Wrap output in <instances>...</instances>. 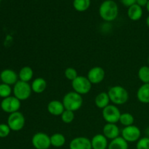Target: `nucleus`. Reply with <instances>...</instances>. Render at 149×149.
<instances>
[{
	"label": "nucleus",
	"instance_id": "f257e3e1",
	"mask_svg": "<svg viewBox=\"0 0 149 149\" xmlns=\"http://www.w3.org/2000/svg\"><path fill=\"white\" fill-rule=\"evenodd\" d=\"M100 17L106 22H112L116 20L119 15V7L113 0H105L99 7Z\"/></svg>",
	"mask_w": 149,
	"mask_h": 149
},
{
	"label": "nucleus",
	"instance_id": "f03ea898",
	"mask_svg": "<svg viewBox=\"0 0 149 149\" xmlns=\"http://www.w3.org/2000/svg\"><path fill=\"white\" fill-rule=\"evenodd\" d=\"M107 93L111 102L116 106L125 104L129 100V93L125 87L120 85L113 86Z\"/></svg>",
	"mask_w": 149,
	"mask_h": 149
},
{
	"label": "nucleus",
	"instance_id": "7ed1b4c3",
	"mask_svg": "<svg viewBox=\"0 0 149 149\" xmlns=\"http://www.w3.org/2000/svg\"><path fill=\"white\" fill-rule=\"evenodd\" d=\"M62 102L65 110L75 112L79 110L82 106V95L74 91L68 92L63 96Z\"/></svg>",
	"mask_w": 149,
	"mask_h": 149
},
{
	"label": "nucleus",
	"instance_id": "20e7f679",
	"mask_svg": "<svg viewBox=\"0 0 149 149\" xmlns=\"http://www.w3.org/2000/svg\"><path fill=\"white\" fill-rule=\"evenodd\" d=\"M13 95L20 101L26 100L30 97L32 93L31 86L29 82L18 80L13 88Z\"/></svg>",
	"mask_w": 149,
	"mask_h": 149
},
{
	"label": "nucleus",
	"instance_id": "39448f33",
	"mask_svg": "<svg viewBox=\"0 0 149 149\" xmlns=\"http://www.w3.org/2000/svg\"><path fill=\"white\" fill-rule=\"evenodd\" d=\"M92 83L89 81L87 77L78 76L74 80L71 81V87L74 92L83 95L90 92L92 89Z\"/></svg>",
	"mask_w": 149,
	"mask_h": 149
},
{
	"label": "nucleus",
	"instance_id": "423d86ee",
	"mask_svg": "<svg viewBox=\"0 0 149 149\" xmlns=\"http://www.w3.org/2000/svg\"><path fill=\"white\" fill-rule=\"evenodd\" d=\"M7 124L10 127L11 131L18 132L24 127L25 124H26V119H25L24 115L21 112H15L9 115Z\"/></svg>",
	"mask_w": 149,
	"mask_h": 149
},
{
	"label": "nucleus",
	"instance_id": "0eeeda50",
	"mask_svg": "<svg viewBox=\"0 0 149 149\" xmlns=\"http://www.w3.org/2000/svg\"><path fill=\"white\" fill-rule=\"evenodd\" d=\"M122 114L117 106L110 104L102 110V116L106 123L116 124L119 122L120 116Z\"/></svg>",
	"mask_w": 149,
	"mask_h": 149
},
{
	"label": "nucleus",
	"instance_id": "6e6552de",
	"mask_svg": "<svg viewBox=\"0 0 149 149\" xmlns=\"http://www.w3.org/2000/svg\"><path fill=\"white\" fill-rule=\"evenodd\" d=\"M0 106L3 111L10 114V113L19 111L21 106V101L14 95L10 96L1 100Z\"/></svg>",
	"mask_w": 149,
	"mask_h": 149
},
{
	"label": "nucleus",
	"instance_id": "1a4fd4ad",
	"mask_svg": "<svg viewBox=\"0 0 149 149\" xmlns=\"http://www.w3.org/2000/svg\"><path fill=\"white\" fill-rule=\"evenodd\" d=\"M31 144L35 149H49L51 146L50 136L43 132H36L32 136Z\"/></svg>",
	"mask_w": 149,
	"mask_h": 149
},
{
	"label": "nucleus",
	"instance_id": "9d476101",
	"mask_svg": "<svg viewBox=\"0 0 149 149\" xmlns=\"http://www.w3.org/2000/svg\"><path fill=\"white\" fill-rule=\"evenodd\" d=\"M122 137L129 143L138 142L141 137V131L138 127L135 125L125 127L122 130Z\"/></svg>",
	"mask_w": 149,
	"mask_h": 149
},
{
	"label": "nucleus",
	"instance_id": "9b49d317",
	"mask_svg": "<svg viewBox=\"0 0 149 149\" xmlns=\"http://www.w3.org/2000/svg\"><path fill=\"white\" fill-rule=\"evenodd\" d=\"M106 77V72L103 68L100 66H95L90 68L87 73V77L92 84H97L101 83Z\"/></svg>",
	"mask_w": 149,
	"mask_h": 149
},
{
	"label": "nucleus",
	"instance_id": "f8f14e48",
	"mask_svg": "<svg viewBox=\"0 0 149 149\" xmlns=\"http://www.w3.org/2000/svg\"><path fill=\"white\" fill-rule=\"evenodd\" d=\"M18 79V74L10 68H6L0 73V80L4 84H8L10 86H14Z\"/></svg>",
	"mask_w": 149,
	"mask_h": 149
},
{
	"label": "nucleus",
	"instance_id": "ddd939ff",
	"mask_svg": "<svg viewBox=\"0 0 149 149\" xmlns=\"http://www.w3.org/2000/svg\"><path fill=\"white\" fill-rule=\"evenodd\" d=\"M69 149H93L91 140L84 136L74 138L70 142Z\"/></svg>",
	"mask_w": 149,
	"mask_h": 149
},
{
	"label": "nucleus",
	"instance_id": "4468645a",
	"mask_svg": "<svg viewBox=\"0 0 149 149\" xmlns=\"http://www.w3.org/2000/svg\"><path fill=\"white\" fill-rule=\"evenodd\" d=\"M120 133V129L116 125V124L106 123L103 126V135L108 140H111H111L118 138V137H119V134Z\"/></svg>",
	"mask_w": 149,
	"mask_h": 149
},
{
	"label": "nucleus",
	"instance_id": "2eb2a0df",
	"mask_svg": "<svg viewBox=\"0 0 149 149\" xmlns=\"http://www.w3.org/2000/svg\"><path fill=\"white\" fill-rule=\"evenodd\" d=\"M47 111L49 112V113L55 116H61L63 112L65 111V108L63 104V102L58 100H53L49 101L48 103L47 106Z\"/></svg>",
	"mask_w": 149,
	"mask_h": 149
},
{
	"label": "nucleus",
	"instance_id": "dca6fc26",
	"mask_svg": "<svg viewBox=\"0 0 149 149\" xmlns=\"http://www.w3.org/2000/svg\"><path fill=\"white\" fill-rule=\"evenodd\" d=\"M109 143L108 139L103 134H97L91 139L93 149H108Z\"/></svg>",
	"mask_w": 149,
	"mask_h": 149
},
{
	"label": "nucleus",
	"instance_id": "f3484780",
	"mask_svg": "<svg viewBox=\"0 0 149 149\" xmlns=\"http://www.w3.org/2000/svg\"><path fill=\"white\" fill-rule=\"evenodd\" d=\"M31 86L32 92L36 94H41L46 90L47 84V81L44 78L37 77L32 81Z\"/></svg>",
	"mask_w": 149,
	"mask_h": 149
},
{
	"label": "nucleus",
	"instance_id": "a211bd4d",
	"mask_svg": "<svg viewBox=\"0 0 149 149\" xmlns=\"http://www.w3.org/2000/svg\"><path fill=\"white\" fill-rule=\"evenodd\" d=\"M110 102L111 100L109 94L106 92H101L95 97V104L98 109H102V110L110 105Z\"/></svg>",
	"mask_w": 149,
	"mask_h": 149
},
{
	"label": "nucleus",
	"instance_id": "6ab92c4d",
	"mask_svg": "<svg viewBox=\"0 0 149 149\" xmlns=\"http://www.w3.org/2000/svg\"><path fill=\"white\" fill-rule=\"evenodd\" d=\"M143 14V8L137 4L128 7L127 16L131 20H133V21L139 20L142 17Z\"/></svg>",
	"mask_w": 149,
	"mask_h": 149
},
{
	"label": "nucleus",
	"instance_id": "aec40b11",
	"mask_svg": "<svg viewBox=\"0 0 149 149\" xmlns=\"http://www.w3.org/2000/svg\"><path fill=\"white\" fill-rule=\"evenodd\" d=\"M137 98L141 103H149V83L143 84L137 91Z\"/></svg>",
	"mask_w": 149,
	"mask_h": 149
},
{
	"label": "nucleus",
	"instance_id": "412c9836",
	"mask_svg": "<svg viewBox=\"0 0 149 149\" xmlns=\"http://www.w3.org/2000/svg\"><path fill=\"white\" fill-rule=\"evenodd\" d=\"M33 77V71L30 66H24L20 68L18 73V78L20 81L29 82L31 81Z\"/></svg>",
	"mask_w": 149,
	"mask_h": 149
},
{
	"label": "nucleus",
	"instance_id": "4be33fe9",
	"mask_svg": "<svg viewBox=\"0 0 149 149\" xmlns=\"http://www.w3.org/2000/svg\"><path fill=\"white\" fill-rule=\"evenodd\" d=\"M129 144L122 138L119 136L115 139L111 140L109 143L108 149H128Z\"/></svg>",
	"mask_w": 149,
	"mask_h": 149
},
{
	"label": "nucleus",
	"instance_id": "5701e85b",
	"mask_svg": "<svg viewBox=\"0 0 149 149\" xmlns=\"http://www.w3.org/2000/svg\"><path fill=\"white\" fill-rule=\"evenodd\" d=\"M50 142L51 146H53L55 148H61L65 145L66 139L62 133L55 132L50 136Z\"/></svg>",
	"mask_w": 149,
	"mask_h": 149
},
{
	"label": "nucleus",
	"instance_id": "b1692460",
	"mask_svg": "<svg viewBox=\"0 0 149 149\" xmlns=\"http://www.w3.org/2000/svg\"><path fill=\"white\" fill-rule=\"evenodd\" d=\"M91 0H74L73 7L77 11L83 13L90 8Z\"/></svg>",
	"mask_w": 149,
	"mask_h": 149
},
{
	"label": "nucleus",
	"instance_id": "393cba45",
	"mask_svg": "<svg viewBox=\"0 0 149 149\" xmlns=\"http://www.w3.org/2000/svg\"><path fill=\"white\" fill-rule=\"evenodd\" d=\"M134 122H135V118H134L133 115L132 113L126 112V113H122L121 114L119 122H120L121 125H123L124 127H128L133 125Z\"/></svg>",
	"mask_w": 149,
	"mask_h": 149
},
{
	"label": "nucleus",
	"instance_id": "a878e982",
	"mask_svg": "<svg viewBox=\"0 0 149 149\" xmlns=\"http://www.w3.org/2000/svg\"><path fill=\"white\" fill-rule=\"evenodd\" d=\"M138 76L139 79L143 82V84L149 83V66L143 65L138 70Z\"/></svg>",
	"mask_w": 149,
	"mask_h": 149
},
{
	"label": "nucleus",
	"instance_id": "bb28decb",
	"mask_svg": "<svg viewBox=\"0 0 149 149\" xmlns=\"http://www.w3.org/2000/svg\"><path fill=\"white\" fill-rule=\"evenodd\" d=\"M61 119L62 122L65 124H71V122H74L75 119V114L74 111H71L65 110L63 112L62 114L61 115Z\"/></svg>",
	"mask_w": 149,
	"mask_h": 149
},
{
	"label": "nucleus",
	"instance_id": "cd10ccee",
	"mask_svg": "<svg viewBox=\"0 0 149 149\" xmlns=\"http://www.w3.org/2000/svg\"><path fill=\"white\" fill-rule=\"evenodd\" d=\"M12 93H13V89L11 86L4 84V83L0 84V97L4 99L10 97L11 96Z\"/></svg>",
	"mask_w": 149,
	"mask_h": 149
},
{
	"label": "nucleus",
	"instance_id": "c85d7f7f",
	"mask_svg": "<svg viewBox=\"0 0 149 149\" xmlns=\"http://www.w3.org/2000/svg\"><path fill=\"white\" fill-rule=\"evenodd\" d=\"M64 75L67 79L71 81L75 79L79 76L77 71L73 67H68V68H65V71H64Z\"/></svg>",
	"mask_w": 149,
	"mask_h": 149
},
{
	"label": "nucleus",
	"instance_id": "c756f323",
	"mask_svg": "<svg viewBox=\"0 0 149 149\" xmlns=\"http://www.w3.org/2000/svg\"><path fill=\"white\" fill-rule=\"evenodd\" d=\"M136 149H149V138H141L136 143Z\"/></svg>",
	"mask_w": 149,
	"mask_h": 149
},
{
	"label": "nucleus",
	"instance_id": "7c9ffc66",
	"mask_svg": "<svg viewBox=\"0 0 149 149\" xmlns=\"http://www.w3.org/2000/svg\"><path fill=\"white\" fill-rule=\"evenodd\" d=\"M10 132H11V130L7 124H0V138H7L10 135Z\"/></svg>",
	"mask_w": 149,
	"mask_h": 149
},
{
	"label": "nucleus",
	"instance_id": "2f4dec72",
	"mask_svg": "<svg viewBox=\"0 0 149 149\" xmlns=\"http://www.w3.org/2000/svg\"><path fill=\"white\" fill-rule=\"evenodd\" d=\"M120 1L125 7H130V6L136 4V0H120Z\"/></svg>",
	"mask_w": 149,
	"mask_h": 149
},
{
	"label": "nucleus",
	"instance_id": "473e14b6",
	"mask_svg": "<svg viewBox=\"0 0 149 149\" xmlns=\"http://www.w3.org/2000/svg\"><path fill=\"white\" fill-rule=\"evenodd\" d=\"M148 1V0H136V4L139 5L140 7H143L146 6Z\"/></svg>",
	"mask_w": 149,
	"mask_h": 149
},
{
	"label": "nucleus",
	"instance_id": "72a5a7b5",
	"mask_svg": "<svg viewBox=\"0 0 149 149\" xmlns=\"http://www.w3.org/2000/svg\"><path fill=\"white\" fill-rule=\"evenodd\" d=\"M146 7L147 11H148V13H149V0L148 1V3H147V4H146Z\"/></svg>",
	"mask_w": 149,
	"mask_h": 149
},
{
	"label": "nucleus",
	"instance_id": "f704fd0d",
	"mask_svg": "<svg viewBox=\"0 0 149 149\" xmlns=\"http://www.w3.org/2000/svg\"><path fill=\"white\" fill-rule=\"evenodd\" d=\"M146 25L148 26V27L149 28V15L146 18Z\"/></svg>",
	"mask_w": 149,
	"mask_h": 149
},
{
	"label": "nucleus",
	"instance_id": "c9c22d12",
	"mask_svg": "<svg viewBox=\"0 0 149 149\" xmlns=\"http://www.w3.org/2000/svg\"><path fill=\"white\" fill-rule=\"evenodd\" d=\"M148 63H149V57H148Z\"/></svg>",
	"mask_w": 149,
	"mask_h": 149
},
{
	"label": "nucleus",
	"instance_id": "e433bc0d",
	"mask_svg": "<svg viewBox=\"0 0 149 149\" xmlns=\"http://www.w3.org/2000/svg\"><path fill=\"white\" fill-rule=\"evenodd\" d=\"M1 0H0V2H1Z\"/></svg>",
	"mask_w": 149,
	"mask_h": 149
}]
</instances>
